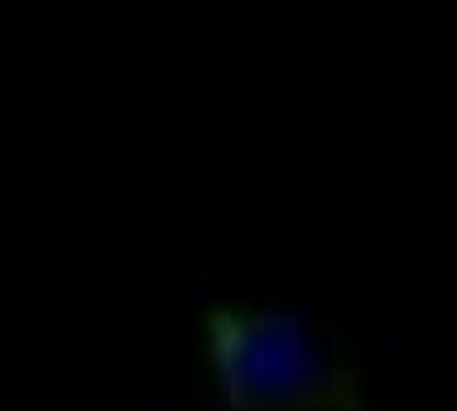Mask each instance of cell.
I'll return each instance as SVG.
<instances>
[{
    "label": "cell",
    "mask_w": 457,
    "mask_h": 411,
    "mask_svg": "<svg viewBox=\"0 0 457 411\" xmlns=\"http://www.w3.org/2000/svg\"><path fill=\"white\" fill-rule=\"evenodd\" d=\"M210 365L236 411H361L357 378L273 311H210Z\"/></svg>",
    "instance_id": "1"
}]
</instances>
